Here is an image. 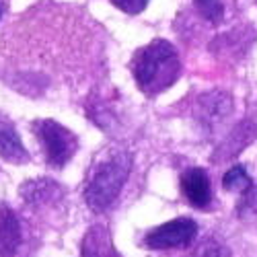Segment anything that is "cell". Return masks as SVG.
<instances>
[{
    "instance_id": "6da1fadb",
    "label": "cell",
    "mask_w": 257,
    "mask_h": 257,
    "mask_svg": "<svg viewBox=\"0 0 257 257\" xmlns=\"http://www.w3.org/2000/svg\"><path fill=\"white\" fill-rule=\"evenodd\" d=\"M132 171V155L121 146H111L97 157L89 171V179L84 185V202L101 214L109 210L117 200L121 187L125 185Z\"/></svg>"
},
{
    "instance_id": "7a4b0ae2",
    "label": "cell",
    "mask_w": 257,
    "mask_h": 257,
    "mask_svg": "<svg viewBox=\"0 0 257 257\" xmlns=\"http://www.w3.org/2000/svg\"><path fill=\"white\" fill-rule=\"evenodd\" d=\"M130 70L138 89L153 97L177 82L181 74V60L173 44H169L167 39H155L136 50Z\"/></svg>"
},
{
    "instance_id": "3957f363",
    "label": "cell",
    "mask_w": 257,
    "mask_h": 257,
    "mask_svg": "<svg viewBox=\"0 0 257 257\" xmlns=\"http://www.w3.org/2000/svg\"><path fill=\"white\" fill-rule=\"evenodd\" d=\"M33 132L44 148L46 161L52 169L66 167L68 161L78 151V138L68 127H64L56 119H35L33 121Z\"/></svg>"
},
{
    "instance_id": "277c9868",
    "label": "cell",
    "mask_w": 257,
    "mask_h": 257,
    "mask_svg": "<svg viewBox=\"0 0 257 257\" xmlns=\"http://www.w3.org/2000/svg\"><path fill=\"white\" fill-rule=\"evenodd\" d=\"M198 222L194 218H175L169 220L153 230L146 232L144 237V245L148 249L155 251H163V249H179V247H187L194 243V239L198 237Z\"/></svg>"
},
{
    "instance_id": "5b68a950",
    "label": "cell",
    "mask_w": 257,
    "mask_h": 257,
    "mask_svg": "<svg viewBox=\"0 0 257 257\" xmlns=\"http://www.w3.org/2000/svg\"><path fill=\"white\" fill-rule=\"evenodd\" d=\"M181 191L194 208H208L212 202L210 177L202 167H189L181 173Z\"/></svg>"
},
{
    "instance_id": "8992f818",
    "label": "cell",
    "mask_w": 257,
    "mask_h": 257,
    "mask_svg": "<svg viewBox=\"0 0 257 257\" xmlns=\"http://www.w3.org/2000/svg\"><path fill=\"white\" fill-rule=\"evenodd\" d=\"M80 257H121V253L113 243L109 228L105 224H95L84 232L80 243Z\"/></svg>"
},
{
    "instance_id": "52a82bcc",
    "label": "cell",
    "mask_w": 257,
    "mask_h": 257,
    "mask_svg": "<svg viewBox=\"0 0 257 257\" xmlns=\"http://www.w3.org/2000/svg\"><path fill=\"white\" fill-rule=\"evenodd\" d=\"M0 157L13 165H25L29 163V153L21 142L17 127L5 115H0Z\"/></svg>"
},
{
    "instance_id": "ba28073f",
    "label": "cell",
    "mask_w": 257,
    "mask_h": 257,
    "mask_svg": "<svg viewBox=\"0 0 257 257\" xmlns=\"http://www.w3.org/2000/svg\"><path fill=\"white\" fill-rule=\"evenodd\" d=\"M21 245V224L9 206H0V257H15Z\"/></svg>"
},
{
    "instance_id": "9c48e42d",
    "label": "cell",
    "mask_w": 257,
    "mask_h": 257,
    "mask_svg": "<svg viewBox=\"0 0 257 257\" xmlns=\"http://www.w3.org/2000/svg\"><path fill=\"white\" fill-rule=\"evenodd\" d=\"M21 196L27 204H48L56 198L62 196L60 191V185L54 183L52 179H33V181H27L21 185Z\"/></svg>"
},
{
    "instance_id": "30bf717a",
    "label": "cell",
    "mask_w": 257,
    "mask_h": 257,
    "mask_svg": "<svg viewBox=\"0 0 257 257\" xmlns=\"http://www.w3.org/2000/svg\"><path fill=\"white\" fill-rule=\"evenodd\" d=\"M222 185L224 189H241V191H247L253 187V181H251V175L247 173V169L243 165H234L230 167L224 177H222Z\"/></svg>"
},
{
    "instance_id": "8fae6325",
    "label": "cell",
    "mask_w": 257,
    "mask_h": 257,
    "mask_svg": "<svg viewBox=\"0 0 257 257\" xmlns=\"http://www.w3.org/2000/svg\"><path fill=\"white\" fill-rule=\"evenodd\" d=\"M194 5L198 9V13L210 21V23H220L224 17V7L222 0H194Z\"/></svg>"
},
{
    "instance_id": "7c38bea8",
    "label": "cell",
    "mask_w": 257,
    "mask_h": 257,
    "mask_svg": "<svg viewBox=\"0 0 257 257\" xmlns=\"http://www.w3.org/2000/svg\"><path fill=\"white\" fill-rule=\"evenodd\" d=\"M111 5L117 7L119 11L127 13V15H138L146 9L148 0H111Z\"/></svg>"
},
{
    "instance_id": "4fadbf2b",
    "label": "cell",
    "mask_w": 257,
    "mask_h": 257,
    "mask_svg": "<svg viewBox=\"0 0 257 257\" xmlns=\"http://www.w3.org/2000/svg\"><path fill=\"white\" fill-rule=\"evenodd\" d=\"M196 257H230V251L222 245V243H216V241H212L208 245H204Z\"/></svg>"
},
{
    "instance_id": "5bb4252c",
    "label": "cell",
    "mask_w": 257,
    "mask_h": 257,
    "mask_svg": "<svg viewBox=\"0 0 257 257\" xmlns=\"http://www.w3.org/2000/svg\"><path fill=\"white\" fill-rule=\"evenodd\" d=\"M3 15H5V5L0 3V19H3Z\"/></svg>"
}]
</instances>
